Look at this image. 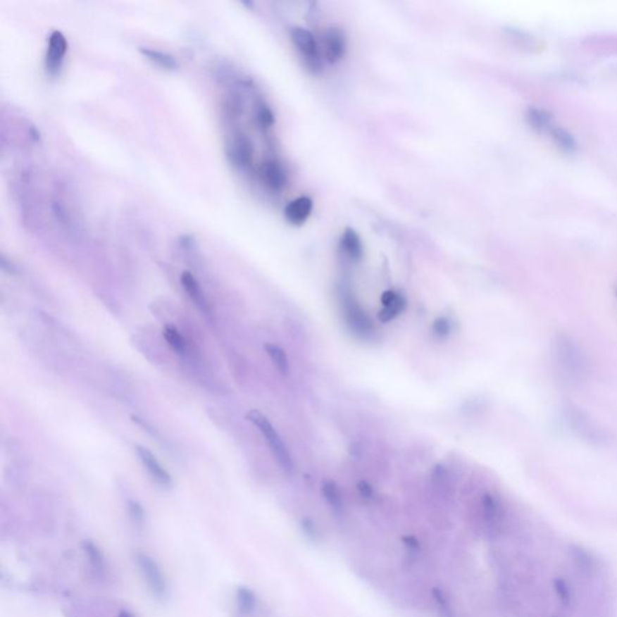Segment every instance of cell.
Segmentation results:
<instances>
[{"mask_svg":"<svg viewBox=\"0 0 617 617\" xmlns=\"http://www.w3.org/2000/svg\"><path fill=\"white\" fill-rule=\"evenodd\" d=\"M134 559L138 564L139 571L142 573V578L147 581L151 593L154 597H157L158 599H162L167 596V580L163 575L158 563L151 556L144 554V552H137L134 555Z\"/></svg>","mask_w":617,"mask_h":617,"instance_id":"5","label":"cell"},{"mask_svg":"<svg viewBox=\"0 0 617 617\" xmlns=\"http://www.w3.org/2000/svg\"><path fill=\"white\" fill-rule=\"evenodd\" d=\"M237 601L240 611L251 613L256 608V597L249 588L240 587L237 592Z\"/></svg>","mask_w":617,"mask_h":617,"instance_id":"21","label":"cell"},{"mask_svg":"<svg viewBox=\"0 0 617 617\" xmlns=\"http://www.w3.org/2000/svg\"><path fill=\"white\" fill-rule=\"evenodd\" d=\"M291 39L294 46L305 61L308 70L315 74L322 70V59L316 39L308 30L296 27L291 30Z\"/></svg>","mask_w":617,"mask_h":617,"instance_id":"4","label":"cell"},{"mask_svg":"<svg viewBox=\"0 0 617 617\" xmlns=\"http://www.w3.org/2000/svg\"><path fill=\"white\" fill-rule=\"evenodd\" d=\"M163 335H164V338L167 339L168 344H169L176 352L184 354L185 351H186V344H185L184 338L181 337V334L176 330V328L171 327V325H167V327L164 328Z\"/></svg>","mask_w":617,"mask_h":617,"instance_id":"22","label":"cell"},{"mask_svg":"<svg viewBox=\"0 0 617 617\" xmlns=\"http://www.w3.org/2000/svg\"><path fill=\"white\" fill-rule=\"evenodd\" d=\"M434 333L437 334L440 338H445L450 333V322L447 321L444 317H439L435 320L433 325Z\"/></svg>","mask_w":617,"mask_h":617,"instance_id":"25","label":"cell"},{"mask_svg":"<svg viewBox=\"0 0 617 617\" xmlns=\"http://www.w3.org/2000/svg\"><path fill=\"white\" fill-rule=\"evenodd\" d=\"M247 418L252 423H255L258 427L259 430L262 432L263 435L266 437L268 444H269L273 454L275 455L276 459H278V462H279L281 468L288 474H291L293 470V462L291 455H289V452H288L287 449L285 447L284 442L280 438L279 434L276 433L274 427L271 425L270 422L268 421L267 417L257 411V410H252V411L247 413Z\"/></svg>","mask_w":617,"mask_h":617,"instance_id":"3","label":"cell"},{"mask_svg":"<svg viewBox=\"0 0 617 617\" xmlns=\"http://www.w3.org/2000/svg\"><path fill=\"white\" fill-rule=\"evenodd\" d=\"M84 550L93 569L103 573L104 571V556L99 550V547H96L94 542L86 540L84 542Z\"/></svg>","mask_w":617,"mask_h":617,"instance_id":"18","label":"cell"},{"mask_svg":"<svg viewBox=\"0 0 617 617\" xmlns=\"http://www.w3.org/2000/svg\"><path fill=\"white\" fill-rule=\"evenodd\" d=\"M128 505H130V513L133 521L137 522V523H142L144 522V511H142V506L134 501H130Z\"/></svg>","mask_w":617,"mask_h":617,"instance_id":"26","label":"cell"},{"mask_svg":"<svg viewBox=\"0 0 617 617\" xmlns=\"http://www.w3.org/2000/svg\"><path fill=\"white\" fill-rule=\"evenodd\" d=\"M359 491L363 497H366V498H371L373 494H374V491H373V487H371L370 485L366 482V481H361L359 484Z\"/></svg>","mask_w":617,"mask_h":617,"instance_id":"27","label":"cell"},{"mask_svg":"<svg viewBox=\"0 0 617 617\" xmlns=\"http://www.w3.org/2000/svg\"><path fill=\"white\" fill-rule=\"evenodd\" d=\"M262 177L264 184L275 192L281 191L287 184V175L284 167L274 159H269L263 164Z\"/></svg>","mask_w":617,"mask_h":617,"instance_id":"11","label":"cell"},{"mask_svg":"<svg viewBox=\"0 0 617 617\" xmlns=\"http://www.w3.org/2000/svg\"><path fill=\"white\" fill-rule=\"evenodd\" d=\"M397 296H398V294L392 292V291H386V292L382 294V297H381V303L384 304V306H387V305H389L394 301Z\"/></svg>","mask_w":617,"mask_h":617,"instance_id":"28","label":"cell"},{"mask_svg":"<svg viewBox=\"0 0 617 617\" xmlns=\"http://www.w3.org/2000/svg\"><path fill=\"white\" fill-rule=\"evenodd\" d=\"M322 492L325 494V498L327 499V501L330 503V506H332L335 511L340 513L339 510H342V499L338 486L334 484V482H332V481H325V485H323V488H322Z\"/></svg>","mask_w":617,"mask_h":617,"instance_id":"20","label":"cell"},{"mask_svg":"<svg viewBox=\"0 0 617 617\" xmlns=\"http://www.w3.org/2000/svg\"><path fill=\"white\" fill-rule=\"evenodd\" d=\"M264 347H266V351H267L273 363L275 364V367L279 369L280 373L287 374L289 371V366H288L287 356L285 354L284 350L276 345H271V344H267Z\"/></svg>","mask_w":617,"mask_h":617,"instance_id":"19","label":"cell"},{"mask_svg":"<svg viewBox=\"0 0 617 617\" xmlns=\"http://www.w3.org/2000/svg\"><path fill=\"white\" fill-rule=\"evenodd\" d=\"M67 51L68 42L64 34L59 30H54L49 38L46 54H45V69L49 75H58Z\"/></svg>","mask_w":617,"mask_h":617,"instance_id":"6","label":"cell"},{"mask_svg":"<svg viewBox=\"0 0 617 617\" xmlns=\"http://www.w3.org/2000/svg\"><path fill=\"white\" fill-rule=\"evenodd\" d=\"M344 308H345V316H347V322L352 330H356L359 334L370 332L371 327H373L371 322L369 321L367 315L363 313L362 308H359V304L351 297L345 296Z\"/></svg>","mask_w":617,"mask_h":617,"instance_id":"10","label":"cell"},{"mask_svg":"<svg viewBox=\"0 0 617 617\" xmlns=\"http://www.w3.org/2000/svg\"><path fill=\"white\" fill-rule=\"evenodd\" d=\"M525 118L530 123V127L535 130L542 132V130H550L552 125V117L550 113L539 108H530L525 113Z\"/></svg>","mask_w":617,"mask_h":617,"instance_id":"16","label":"cell"},{"mask_svg":"<svg viewBox=\"0 0 617 617\" xmlns=\"http://www.w3.org/2000/svg\"><path fill=\"white\" fill-rule=\"evenodd\" d=\"M323 51L325 57L330 63H337L342 61L347 51V42L342 30L330 28L327 30L323 37Z\"/></svg>","mask_w":617,"mask_h":617,"instance_id":"8","label":"cell"},{"mask_svg":"<svg viewBox=\"0 0 617 617\" xmlns=\"http://www.w3.org/2000/svg\"><path fill=\"white\" fill-rule=\"evenodd\" d=\"M313 211V201L308 197H299L291 201L285 208V217L291 225L305 223Z\"/></svg>","mask_w":617,"mask_h":617,"instance_id":"12","label":"cell"},{"mask_svg":"<svg viewBox=\"0 0 617 617\" xmlns=\"http://www.w3.org/2000/svg\"><path fill=\"white\" fill-rule=\"evenodd\" d=\"M554 355L561 374L571 382H580L587 375V359L573 338L559 334L554 344Z\"/></svg>","mask_w":617,"mask_h":617,"instance_id":"1","label":"cell"},{"mask_svg":"<svg viewBox=\"0 0 617 617\" xmlns=\"http://www.w3.org/2000/svg\"><path fill=\"white\" fill-rule=\"evenodd\" d=\"M140 52H142V54H144L150 62L154 63V66H157V67L161 68V69L171 71L175 70V69L179 68V63H177V61H176L173 56L166 54V52L154 50V49H147V47H142V49H140Z\"/></svg>","mask_w":617,"mask_h":617,"instance_id":"15","label":"cell"},{"mask_svg":"<svg viewBox=\"0 0 617 617\" xmlns=\"http://www.w3.org/2000/svg\"><path fill=\"white\" fill-rule=\"evenodd\" d=\"M342 249L351 259L359 261L363 256L362 240L359 234L351 228H347L342 235Z\"/></svg>","mask_w":617,"mask_h":617,"instance_id":"14","label":"cell"},{"mask_svg":"<svg viewBox=\"0 0 617 617\" xmlns=\"http://www.w3.org/2000/svg\"><path fill=\"white\" fill-rule=\"evenodd\" d=\"M181 284L189 298L194 301V304L201 308V311H208V303L205 301L204 294L201 292V286L198 284L196 278L191 273L185 271L181 275Z\"/></svg>","mask_w":617,"mask_h":617,"instance_id":"13","label":"cell"},{"mask_svg":"<svg viewBox=\"0 0 617 617\" xmlns=\"http://www.w3.org/2000/svg\"><path fill=\"white\" fill-rule=\"evenodd\" d=\"M137 454H138L139 459H140L142 464H144V467L147 468V470L149 471L151 478H152L157 484L161 485V486H164V487L170 486L171 476L169 475V473L163 468L162 464L158 462V459H156V456H154L150 450H147V447L138 445V447H137Z\"/></svg>","mask_w":617,"mask_h":617,"instance_id":"7","label":"cell"},{"mask_svg":"<svg viewBox=\"0 0 617 617\" xmlns=\"http://www.w3.org/2000/svg\"><path fill=\"white\" fill-rule=\"evenodd\" d=\"M230 161L240 168H247L254 158V147L245 134L235 135L230 147Z\"/></svg>","mask_w":617,"mask_h":617,"instance_id":"9","label":"cell"},{"mask_svg":"<svg viewBox=\"0 0 617 617\" xmlns=\"http://www.w3.org/2000/svg\"><path fill=\"white\" fill-rule=\"evenodd\" d=\"M551 137L556 142V145L564 151V152H574L578 149L575 139L573 138L571 133H568L567 130L561 128V127H552L550 130Z\"/></svg>","mask_w":617,"mask_h":617,"instance_id":"17","label":"cell"},{"mask_svg":"<svg viewBox=\"0 0 617 617\" xmlns=\"http://www.w3.org/2000/svg\"><path fill=\"white\" fill-rule=\"evenodd\" d=\"M257 117L258 121L263 127H270L274 123V115L271 113L270 108H268V105L261 104L257 110Z\"/></svg>","mask_w":617,"mask_h":617,"instance_id":"24","label":"cell"},{"mask_svg":"<svg viewBox=\"0 0 617 617\" xmlns=\"http://www.w3.org/2000/svg\"><path fill=\"white\" fill-rule=\"evenodd\" d=\"M405 308L404 298L401 296H397L396 299L387 306H384V308L380 311V321L388 322L393 320L394 317L401 313V310Z\"/></svg>","mask_w":617,"mask_h":617,"instance_id":"23","label":"cell"},{"mask_svg":"<svg viewBox=\"0 0 617 617\" xmlns=\"http://www.w3.org/2000/svg\"><path fill=\"white\" fill-rule=\"evenodd\" d=\"M564 418L571 430L584 442L594 447H602L608 442V435L601 425L578 406L568 405L564 409Z\"/></svg>","mask_w":617,"mask_h":617,"instance_id":"2","label":"cell"}]
</instances>
